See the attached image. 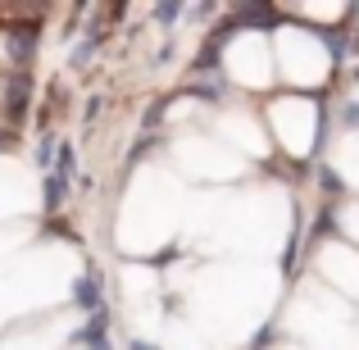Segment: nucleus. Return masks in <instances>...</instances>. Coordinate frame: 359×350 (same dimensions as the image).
Returning <instances> with one entry per match:
<instances>
[{
	"instance_id": "1",
	"label": "nucleus",
	"mask_w": 359,
	"mask_h": 350,
	"mask_svg": "<svg viewBox=\"0 0 359 350\" xmlns=\"http://www.w3.org/2000/svg\"><path fill=\"white\" fill-rule=\"evenodd\" d=\"M73 305H78V309H87L91 318H96V314H105V291H100V278H96V273H87V278H78V282H73Z\"/></svg>"
},
{
	"instance_id": "2",
	"label": "nucleus",
	"mask_w": 359,
	"mask_h": 350,
	"mask_svg": "<svg viewBox=\"0 0 359 350\" xmlns=\"http://www.w3.org/2000/svg\"><path fill=\"white\" fill-rule=\"evenodd\" d=\"M27 91H32V82H27V73H23V69H18V73H14V78H9V82H5V114H9V119H14V123H18V119H23V114H27Z\"/></svg>"
},
{
	"instance_id": "3",
	"label": "nucleus",
	"mask_w": 359,
	"mask_h": 350,
	"mask_svg": "<svg viewBox=\"0 0 359 350\" xmlns=\"http://www.w3.org/2000/svg\"><path fill=\"white\" fill-rule=\"evenodd\" d=\"M232 18H237L241 27H273V23H278V9H273V5H237Z\"/></svg>"
},
{
	"instance_id": "4",
	"label": "nucleus",
	"mask_w": 359,
	"mask_h": 350,
	"mask_svg": "<svg viewBox=\"0 0 359 350\" xmlns=\"http://www.w3.org/2000/svg\"><path fill=\"white\" fill-rule=\"evenodd\" d=\"M69 177H64V173H55V168H50V173H46V214H60L64 210V201H69Z\"/></svg>"
},
{
	"instance_id": "5",
	"label": "nucleus",
	"mask_w": 359,
	"mask_h": 350,
	"mask_svg": "<svg viewBox=\"0 0 359 350\" xmlns=\"http://www.w3.org/2000/svg\"><path fill=\"white\" fill-rule=\"evenodd\" d=\"M9 55H14V64H27L36 55V27H14L9 32Z\"/></svg>"
},
{
	"instance_id": "6",
	"label": "nucleus",
	"mask_w": 359,
	"mask_h": 350,
	"mask_svg": "<svg viewBox=\"0 0 359 350\" xmlns=\"http://www.w3.org/2000/svg\"><path fill=\"white\" fill-rule=\"evenodd\" d=\"M105 314H96V318H91V323L87 328H82V332L78 337H73V342H78V346H91V350H109V342H105Z\"/></svg>"
},
{
	"instance_id": "7",
	"label": "nucleus",
	"mask_w": 359,
	"mask_h": 350,
	"mask_svg": "<svg viewBox=\"0 0 359 350\" xmlns=\"http://www.w3.org/2000/svg\"><path fill=\"white\" fill-rule=\"evenodd\" d=\"M318 187H323V196H341V173L337 168H318Z\"/></svg>"
},
{
	"instance_id": "8",
	"label": "nucleus",
	"mask_w": 359,
	"mask_h": 350,
	"mask_svg": "<svg viewBox=\"0 0 359 350\" xmlns=\"http://www.w3.org/2000/svg\"><path fill=\"white\" fill-rule=\"evenodd\" d=\"M177 14H182V5H159V9H155V18H159V23H173Z\"/></svg>"
},
{
	"instance_id": "9",
	"label": "nucleus",
	"mask_w": 359,
	"mask_h": 350,
	"mask_svg": "<svg viewBox=\"0 0 359 350\" xmlns=\"http://www.w3.org/2000/svg\"><path fill=\"white\" fill-rule=\"evenodd\" d=\"M341 119H346V128H359V105H355V100H346Z\"/></svg>"
},
{
	"instance_id": "10",
	"label": "nucleus",
	"mask_w": 359,
	"mask_h": 350,
	"mask_svg": "<svg viewBox=\"0 0 359 350\" xmlns=\"http://www.w3.org/2000/svg\"><path fill=\"white\" fill-rule=\"evenodd\" d=\"M132 350H159V346H150V342H132Z\"/></svg>"
},
{
	"instance_id": "11",
	"label": "nucleus",
	"mask_w": 359,
	"mask_h": 350,
	"mask_svg": "<svg viewBox=\"0 0 359 350\" xmlns=\"http://www.w3.org/2000/svg\"><path fill=\"white\" fill-rule=\"evenodd\" d=\"M355 82H359V69H355Z\"/></svg>"
}]
</instances>
